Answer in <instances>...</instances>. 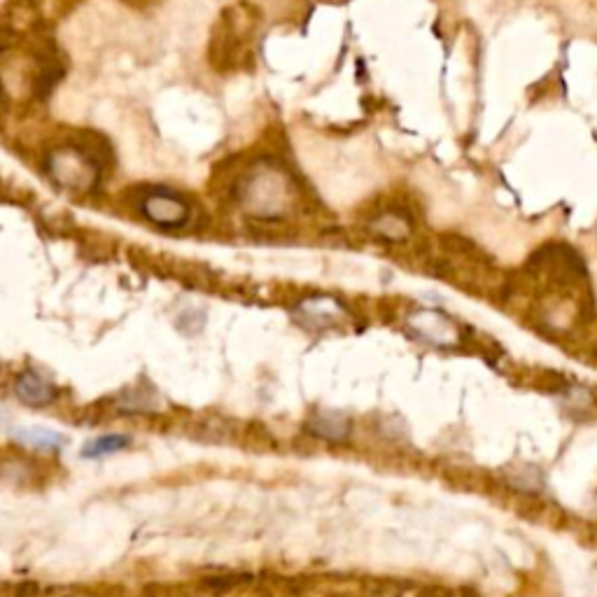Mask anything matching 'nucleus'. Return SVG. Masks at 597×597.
Wrapping results in <instances>:
<instances>
[{
    "label": "nucleus",
    "mask_w": 597,
    "mask_h": 597,
    "mask_svg": "<svg viewBox=\"0 0 597 597\" xmlns=\"http://www.w3.org/2000/svg\"><path fill=\"white\" fill-rule=\"evenodd\" d=\"M409 327L413 329V334L430 346L448 348L462 339L458 325L439 311H416L409 318Z\"/></svg>",
    "instance_id": "2"
},
{
    "label": "nucleus",
    "mask_w": 597,
    "mask_h": 597,
    "mask_svg": "<svg viewBox=\"0 0 597 597\" xmlns=\"http://www.w3.org/2000/svg\"><path fill=\"white\" fill-rule=\"evenodd\" d=\"M140 210L161 229H178L189 220V203L168 189H154L140 203Z\"/></svg>",
    "instance_id": "1"
},
{
    "label": "nucleus",
    "mask_w": 597,
    "mask_h": 597,
    "mask_svg": "<svg viewBox=\"0 0 597 597\" xmlns=\"http://www.w3.org/2000/svg\"><path fill=\"white\" fill-rule=\"evenodd\" d=\"M129 444H131V437H126V434H103V437L91 439L87 446H82V458L87 460L105 458V455L110 453L124 451Z\"/></svg>",
    "instance_id": "8"
},
{
    "label": "nucleus",
    "mask_w": 597,
    "mask_h": 597,
    "mask_svg": "<svg viewBox=\"0 0 597 597\" xmlns=\"http://www.w3.org/2000/svg\"><path fill=\"white\" fill-rule=\"evenodd\" d=\"M350 430H353V423H350V418L341 411L320 409L306 420V432L320 441H329V444H341V441H346L350 437Z\"/></svg>",
    "instance_id": "5"
},
{
    "label": "nucleus",
    "mask_w": 597,
    "mask_h": 597,
    "mask_svg": "<svg viewBox=\"0 0 597 597\" xmlns=\"http://www.w3.org/2000/svg\"><path fill=\"white\" fill-rule=\"evenodd\" d=\"M14 395H17L21 404L31 406V409H42V406L56 402L59 390H56V385L47 381L40 371L26 369L14 378Z\"/></svg>",
    "instance_id": "4"
},
{
    "label": "nucleus",
    "mask_w": 597,
    "mask_h": 597,
    "mask_svg": "<svg viewBox=\"0 0 597 597\" xmlns=\"http://www.w3.org/2000/svg\"><path fill=\"white\" fill-rule=\"evenodd\" d=\"M348 318L346 306L334 297H308L297 306V320L306 329H332Z\"/></svg>",
    "instance_id": "3"
},
{
    "label": "nucleus",
    "mask_w": 597,
    "mask_h": 597,
    "mask_svg": "<svg viewBox=\"0 0 597 597\" xmlns=\"http://www.w3.org/2000/svg\"><path fill=\"white\" fill-rule=\"evenodd\" d=\"M17 439L21 441V444L38 448V451H56V448H61L63 444H66V439H63L59 432L42 430V427L21 430V432H17Z\"/></svg>",
    "instance_id": "9"
},
{
    "label": "nucleus",
    "mask_w": 597,
    "mask_h": 597,
    "mask_svg": "<svg viewBox=\"0 0 597 597\" xmlns=\"http://www.w3.org/2000/svg\"><path fill=\"white\" fill-rule=\"evenodd\" d=\"M371 231H374L378 238H383V241L399 243L409 238L411 222L409 217L397 213V210H388V213H381L374 222H371Z\"/></svg>",
    "instance_id": "6"
},
{
    "label": "nucleus",
    "mask_w": 597,
    "mask_h": 597,
    "mask_svg": "<svg viewBox=\"0 0 597 597\" xmlns=\"http://www.w3.org/2000/svg\"><path fill=\"white\" fill-rule=\"evenodd\" d=\"M159 397L150 388L124 390L117 399V409L124 413H152L157 411Z\"/></svg>",
    "instance_id": "7"
},
{
    "label": "nucleus",
    "mask_w": 597,
    "mask_h": 597,
    "mask_svg": "<svg viewBox=\"0 0 597 597\" xmlns=\"http://www.w3.org/2000/svg\"><path fill=\"white\" fill-rule=\"evenodd\" d=\"M248 581H252V574H243V572L231 574L229 572V574H215V577L203 581V586L213 593H227V591H231V588L248 584Z\"/></svg>",
    "instance_id": "10"
}]
</instances>
